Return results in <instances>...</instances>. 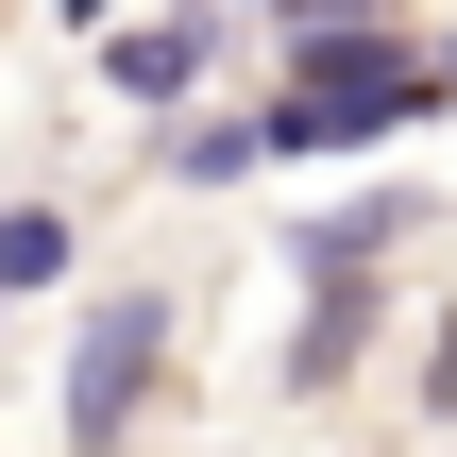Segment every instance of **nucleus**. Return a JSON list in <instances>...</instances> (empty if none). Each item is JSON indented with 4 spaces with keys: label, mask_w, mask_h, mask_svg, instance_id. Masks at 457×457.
<instances>
[{
    "label": "nucleus",
    "mask_w": 457,
    "mask_h": 457,
    "mask_svg": "<svg viewBox=\"0 0 457 457\" xmlns=\"http://www.w3.org/2000/svg\"><path fill=\"white\" fill-rule=\"evenodd\" d=\"M441 85H457V51H441Z\"/></svg>",
    "instance_id": "nucleus-6"
},
{
    "label": "nucleus",
    "mask_w": 457,
    "mask_h": 457,
    "mask_svg": "<svg viewBox=\"0 0 457 457\" xmlns=\"http://www.w3.org/2000/svg\"><path fill=\"white\" fill-rule=\"evenodd\" d=\"M153 373H170V305H153V288H119V305L68 339V441L102 457L119 424H136V407H153Z\"/></svg>",
    "instance_id": "nucleus-2"
},
{
    "label": "nucleus",
    "mask_w": 457,
    "mask_h": 457,
    "mask_svg": "<svg viewBox=\"0 0 457 457\" xmlns=\"http://www.w3.org/2000/svg\"><path fill=\"white\" fill-rule=\"evenodd\" d=\"M51 254H68V220H17V237H0V288H34Z\"/></svg>",
    "instance_id": "nucleus-4"
},
{
    "label": "nucleus",
    "mask_w": 457,
    "mask_h": 457,
    "mask_svg": "<svg viewBox=\"0 0 457 457\" xmlns=\"http://www.w3.org/2000/svg\"><path fill=\"white\" fill-rule=\"evenodd\" d=\"M68 17H102V0H68Z\"/></svg>",
    "instance_id": "nucleus-5"
},
{
    "label": "nucleus",
    "mask_w": 457,
    "mask_h": 457,
    "mask_svg": "<svg viewBox=\"0 0 457 457\" xmlns=\"http://www.w3.org/2000/svg\"><path fill=\"white\" fill-rule=\"evenodd\" d=\"M424 102H441L424 51H390V34H305V68H288V102H271V153H356V136L424 119Z\"/></svg>",
    "instance_id": "nucleus-1"
},
{
    "label": "nucleus",
    "mask_w": 457,
    "mask_h": 457,
    "mask_svg": "<svg viewBox=\"0 0 457 457\" xmlns=\"http://www.w3.org/2000/svg\"><path fill=\"white\" fill-rule=\"evenodd\" d=\"M102 85H119V102H187V85H204V34H187V17H136V34L102 51Z\"/></svg>",
    "instance_id": "nucleus-3"
}]
</instances>
